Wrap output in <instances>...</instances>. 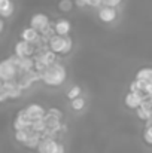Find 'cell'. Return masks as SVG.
Instances as JSON below:
<instances>
[{
	"label": "cell",
	"mask_w": 152,
	"mask_h": 153,
	"mask_svg": "<svg viewBox=\"0 0 152 153\" xmlns=\"http://www.w3.org/2000/svg\"><path fill=\"white\" fill-rule=\"evenodd\" d=\"M143 141L146 144L152 146V126H145V131H143Z\"/></svg>",
	"instance_id": "obj_23"
},
{
	"label": "cell",
	"mask_w": 152,
	"mask_h": 153,
	"mask_svg": "<svg viewBox=\"0 0 152 153\" xmlns=\"http://www.w3.org/2000/svg\"><path fill=\"white\" fill-rule=\"evenodd\" d=\"M21 40H24V42H27V43H30V45H33V46H39V43L42 42V36H40V33H37L34 28H31V27H25L22 31H21Z\"/></svg>",
	"instance_id": "obj_7"
},
{
	"label": "cell",
	"mask_w": 152,
	"mask_h": 153,
	"mask_svg": "<svg viewBox=\"0 0 152 153\" xmlns=\"http://www.w3.org/2000/svg\"><path fill=\"white\" fill-rule=\"evenodd\" d=\"M66 79H67V70L61 62L52 64L42 73V82L46 86H60L66 82Z\"/></svg>",
	"instance_id": "obj_1"
},
{
	"label": "cell",
	"mask_w": 152,
	"mask_h": 153,
	"mask_svg": "<svg viewBox=\"0 0 152 153\" xmlns=\"http://www.w3.org/2000/svg\"><path fill=\"white\" fill-rule=\"evenodd\" d=\"M85 104H87V101H85L84 97H78V98H75V100L70 101V107L75 111H81V110L85 108Z\"/></svg>",
	"instance_id": "obj_19"
},
{
	"label": "cell",
	"mask_w": 152,
	"mask_h": 153,
	"mask_svg": "<svg viewBox=\"0 0 152 153\" xmlns=\"http://www.w3.org/2000/svg\"><path fill=\"white\" fill-rule=\"evenodd\" d=\"M9 100V95H7V92L4 91V88H3V85L0 86V104L4 101H7Z\"/></svg>",
	"instance_id": "obj_26"
},
{
	"label": "cell",
	"mask_w": 152,
	"mask_h": 153,
	"mask_svg": "<svg viewBox=\"0 0 152 153\" xmlns=\"http://www.w3.org/2000/svg\"><path fill=\"white\" fill-rule=\"evenodd\" d=\"M66 97H67L70 101L75 100V98H78V97H82V88H81L79 85H73V86H70L69 91L66 92Z\"/></svg>",
	"instance_id": "obj_17"
},
{
	"label": "cell",
	"mask_w": 152,
	"mask_h": 153,
	"mask_svg": "<svg viewBox=\"0 0 152 153\" xmlns=\"http://www.w3.org/2000/svg\"><path fill=\"white\" fill-rule=\"evenodd\" d=\"M136 80L143 82L146 85H152V67H143V68L137 70Z\"/></svg>",
	"instance_id": "obj_15"
},
{
	"label": "cell",
	"mask_w": 152,
	"mask_h": 153,
	"mask_svg": "<svg viewBox=\"0 0 152 153\" xmlns=\"http://www.w3.org/2000/svg\"><path fill=\"white\" fill-rule=\"evenodd\" d=\"M143 101H145V97L139 92H130L128 91L124 97V104L130 110H137L139 107H142Z\"/></svg>",
	"instance_id": "obj_6"
},
{
	"label": "cell",
	"mask_w": 152,
	"mask_h": 153,
	"mask_svg": "<svg viewBox=\"0 0 152 153\" xmlns=\"http://www.w3.org/2000/svg\"><path fill=\"white\" fill-rule=\"evenodd\" d=\"M46 114L51 116V117H55V119H60V120H63V111L60 110V108H57V107H51L46 110Z\"/></svg>",
	"instance_id": "obj_22"
},
{
	"label": "cell",
	"mask_w": 152,
	"mask_h": 153,
	"mask_svg": "<svg viewBox=\"0 0 152 153\" xmlns=\"http://www.w3.org/2000/svg\"><path fill=\"white\" fill-rule=\"evenodd\" d=\"M24 111H25V114L28 116V119L30 120H40V119H43L45 117V114H46V108L42 105V104H37V102H31V104H28L25 108H22Z\"/></svg>",
	"instance_id": "obj_4"
},
{
	"label": "cell",
	"mask_w": 152,
	"mask_h": 153,
	"mask_svg": "<svg viewBox=\"0 0 152 153\" xmlns=\"http://www.w3.org/2000/svg\"><path fill=\"white\" fill-rule=\"evenodd\" d=\"M34 52H36V46H33L24 40H18L13 46V55H16L19 58H31Z\"/></svg>",
	"instance_id": "obj_5"
},
{
	"label": "cell",
	"mask_w": 152,
	"mask_h": 153,
	"mask_svg": "<svg viewBox=\"0 0 152 153\" xmlns=\"http://www.w3.org/2000/svg\"><path fill=\"white\" fill-rule=\"evenodd\" d=\"M54 31L57 36L67 37V36H70V31H72V22L66 18H61L54 24Z\"/></svg>",
	"instance_id": "obj_10"
},
{
	"label": "cell",
	"mask_w": 152,
	"mask_h": 153,
	"mask_svg": "<svg viewBox=\"0 0 152 153\" xmlns=\"http://www.w3.org/2000/svg\"><path fill=\"white\" fill-rule=\"evenodd\" d=\"M87 6L88 7H97L100 9L103 6V0H87Z\"/></svg>",
	"instance_id": "obj_25"
},
{
	"label": "cell",
	"mask_w": 152,
	"mask_h": 153,
	"mask_svg": "<svg viewBox=\"0 0 152 153\" xmlns=\"http://www.w3.org/2000/svg\"><path fill=\"white\" fill-rule=\"evenodd\" d=\"M73 1L78 6H87V0H73Z\"/></svg>",
	"instance_id": "obj_28"
},
{
	"label": "cell",
	"mask_w": 152,
	"mask_h": 153,
	"mask_svg": "<svg viewBox=\"0 0 152 153\" xmlns=\"http://www.w3.org/2000/svg\"><path fill=\"white\" fill-rule=\"evenodd\" d=\"M49 16L46 15V13H42V12H37V13H34V15H31V18H30V25L28 27H31V28H34L37 33H43V31H46L48 28H49Z\"/></svg>",
	"instance_id": "obj_3"
},
{
	"label": "cell",
	"mask_w": 152,
	"mask_h": 153,
	"mask_svg": "<svg viewBox=\"0 0 152 153\" xmlns=\"http://www.w3.org/2000/svg\"><path fill=\"white\" fill-rule=\"evenodd\" d=\"M121 3H122V0H103V6L113 7V9H118V6Z\"/></svg>",
	"instance_id": "obj_24"
},
{
	"label": "cell",
	"mask_w": 152,
	"mask_h": 153,
	"mask_svg": "<svg viewBox=\"0 0 152 153\" xmlns=\"http://www.w3.org/2000/svg\"><path fill=\"white\" fill-rule=\"evenodd\" d=\"M31 131L33 132H37V134H42L46 131V123H45V119H40V120H34L33 125H31Z\"/></svg>",
	"instance_id": "obj_20"
},
{
	"label": "cell",
	"mask_w": 152,
	"mask_h": 153,
	"mask_svg": "<svg viewBox=\"0 0 152 153\" xmlns=\"http://www.w3.org/2000/svg\"><path fill=\"white\" fill-rule=\"evenodd\" d=\"M54 153H66V147H64V144H63L61 141H58V144H57Z\"/></svg>",
	"instance_id": "obj_27"
},
{
	"label": "cell",
	"mask_w": 152,
	"mask_h": 153,
	"mask_svg": "<svg viewBox=\"0 0 152 153\" xmlns=\"http://www.w3.org/2000/svg\"><path fill=\"white\" fill-rule=\"evenodd\" d=\"M31 125H33V120L28 119V116L25 114L24 110H21L16 117L13 119V129L15 131H25V129H31Z\"/></svg>",
	"instance_id": "obj_8"
},
{
	"label": "cell",
	"mask_w": 152,
	"mask_h": 153,
	"mask_svg": "<svg viewBox=\"0 0 152 153\" xmlns=\"http://www.w3.org/2000/svg\"><path fill=\"white\" fill-rule=\"evenodd\" d=\"M42 134H37V132H33L31 131V134H30V137H28V140H27V143L24 144L27 149H30V150H37V147H39V144H40V141H42Z\"/></svg>",
	"instance_id": "obj_16"
},
{
	"label": "cell",
	"mask_w": 152,
	"mask_h": 153,
	"mask_svg": "<svg viewBox=\"0 0 152 153\" xmlns=\"http://www.w3.org/2000/svg\"><path fill=\"white\" fill-rule=\"evenodd\" d=\"M64 46H66V37H61V36H52L49 39V43H48V48L54 53L57 55H63V51H64Z\"/></svg>",
	"instance_id": "obj_11"
},
{
	"label": "cell",
	"mask_w": 152,
	"mask_h": 153,
	"mask_svg": "<svg viewBox=\"0 0 152 153\" xmlns=\"http://www.w3.org/2000/svg\"><path fill=\"white\" fill-rule=\"evenodd\" d=\"M3 27H4V22H3V19L0 18V33L3 31Z\"/></svg>",
	"instance_id": "obj_29"
},
{
	"label": "cell",
	"mask_w": 152,
	"mask_h": 153,
	"mask_svg": "<svg viewBox=\"0 0 152 153\" xmlns=\"http://www.w3.org/2000/svg\"><path fill=\"white\" fill-rule=\"evenodd\" d=\"M73 7H75V1L73 0H60L58 1V9L61 12H64V13L70 12Z\"/></svg>",
	"instance_id": "obj_21"
},
{
	"label": "cell",
	"mask_w": 152,
	"mask_h": 153,
	"mask_svg": "<svg viewBox=\"0 0 152 153\" xmlns=\"http://www.w3.org/2000/svg\"><path fill=\"white\" fill-rule=\"evenodd\" d=\"M30 134H31V129H25V131H15V140L18 141V143H21V144H25L27 143V140H28V137H30Z\"/></svg>",
	"instance_id": "obj_18"
},
{
	"label": "cell",
	"mask_w": 152,
	"mask_h": 153,
	"mask_svg": "<svg viewBox=\"0 0 152 153\" xmlns=\"http://www.w3.org/2000/svg\"><path fill=\"white\" fill-rule=\"evenodd\" d=\"M3 88L4 91L7 92L9 98L10 100H15V98H19L21 94H22V89L19 88L18 85V80H12V82H3Z\"/></svg>",
	"instance_id": "obj_12"
},
{
	"label": "cell",
	"mask_w": 152,
	"mask_h": 153,
	"mask_svg": "<svg viewBox=\"0 0 152 153\" xmlns=\"http://www.w3.org/2000/svg\"><path fill=\"white\" fill-rule=\"evenodd\" d=\"M13 10H15V6L12 0H0V18L1 19L10 18Z\"/></svg>",
	"instance_id": "obj_14"
},
{
	"label": "cell",
	"mask_w": 152,
	"mask_h": 153,
	"mask_svg": "<svg viewBox=\"0 0 152 153\" xmlns=\"http://www.w3.org/2000/svg\"><path fill=\"white\" fill-rule=\"evenodd\" d=\"M97 16L100 19L101 22L104 24H110L113 22L116 18H118V10L113 9V7H107V6H101L97 12Z\"/></svg>",
	"instance_id": "obj_9"
},
{
	"label": "cell",
	"mask_w": 152,
	"mask_h": 153,
	"mask_svg": "<svg viewBox=\"0 0 152 153\" xmlns=\"http://www.w3.org/2000/svg\"><path fill=\"white\" fill-rule=\"evenodd\" d=\"M1 85H3V82H1V80H0V86H1Z\"/></svg>",
	"instance_id": "obj_30"
},
{
	"label": "cell",
	"mask_w": 152,
	"mask_h": 153,
	"mask_svg": "<svg viewBox=\"0 0 152 153\" xmlns=\"http://www.w3.org/2000/svg\"><path fill=\"white\" fill-rule=\"evenodd\" d=\"M58 144V140L55 138H42L39 147H37V153H54L55 152V147Z\"/></svg>",
	"instance_id": "obj_13"
},
{
	"label": "cell",
	"mask_w": 152,
	"mask_h": 153,
	"mask_svg": "<svg viewBox=\"0 0 152 153\" xmlns=\"http://www.w3.org/2000/svg\"><path fill=\"white\" fill-rule=\"evenodd\" d=\"M18 76H19V71H18V68L15 67V64L9 58L0 61V80L1 82L16 80Z\"/></svg>",
	"instance_id": "obj_2"
}]
</instances>
